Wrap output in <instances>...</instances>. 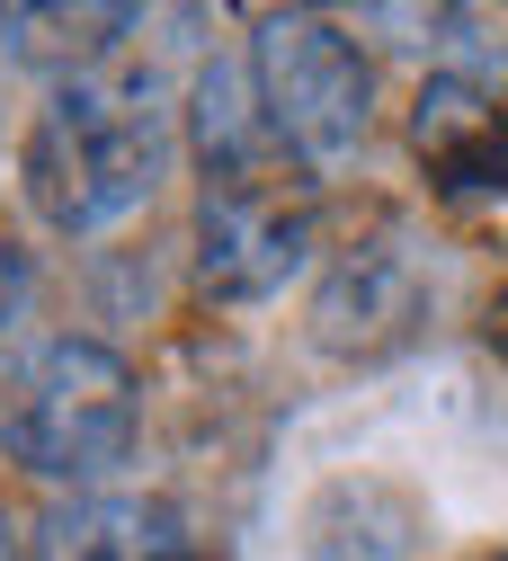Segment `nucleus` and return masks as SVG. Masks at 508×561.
<instances>
[{"label":"nucleus","mask_w":508,"mask_h":561,"mask_svg":"<svg viewBox=\"0 0 508 561\" xmlns=\"http://www.w3.org/2000/svg\"><path fill=\"white\" fill-rule=\"evenodd\" d=\"M179 116L196 152V286L214 304H268L313 259L321 187L259 116L250 62H205Z\"/></svg>","instance_id":"obj_1"},{"label":"nucleus","mask_w":508,"mask_h":561,"mask_svg":"<svg viewBox=\"0 0 508 561\" xmlns=\"http://www.w3.org/2000/svg\"><path fill=\"white\" fill-rule=\"evenodd\" d=\"M170 170V99L153 81V62H108V72L54 81V99L36 107L27 144H19V187L27 215L63 241L116 232L153 205Z\"/></svg>","instance_id":"obj_2"},{"label":"nucleus","mask_w":508,"mask_h":561,"mask_svg":"<svg viewBox=\"0 0 508 561\" xmlns=\"http://www.w3.org/2000/svg\"><path fill=\"white\" fill-rule=\"evenodd\" d=\"M134 428H143V392L108 339H45L0 392V455L27 481L81 490V500L134 455Z\"/></svg>","instance_id":"obj_3"},{"label":"nucleus","mask_w":508,"mask_h":561,"mask_svg":"<svg viewBox=\"0 0 508 561\" xmlns=\"http://www.w3.org/2000/svg\"><path fill=\"white\" fill-rule=\"evenodd\" d=\"M250 90L259 116L276 125V144L295 152L304 170H339L348 152H366L375 125V62L339 19L313 10H276L250 36Z\"/></svg>","instance_id":"obj_4"},{"label":"nucleus","mask_w":508,"mask_h":561,"mask_svg":"<svg viewBox=\"0 0 508 561\" xmlns=\"http://www.w3.org/2000/svg\"><path fill=\"white\" fill-rule=\"evenodd\" d=\"M419 312H428V286H419L410 250L402 241H357V250L330 259L321 295H313V339L339 366H375V357L419 339Z\"/></svg>","instance_id":"obj_5"},{"label":"nucleus","mask_w":508,"mask_h":561,"mask_svg":"<svg viewBox=\"0 0 508 561\" xmlns=\"http://www.w3.org/2000/svg\"><path fill=\"white\" fill-rule=\"evenodd\" d=\"M410 152H419L428 187H447V196H499L508 205V99H490L464 72L419 81V99H410Z\"/></svg>","instance_id":"obj_6"},{"label":"nucleus","mask_w":508,"mask_h":561,"mask_svg":"<svg viewBox=\"0 0 508 561\" xmlns=\"http://www.w3.org/2000/svg\"><path fill=\"white\" fill-rule=\"evenodd\" d=\"M27 561H196L170 500H71L27 535Z\"/></svg>","instance_id":"obj_7"},{"label":"nucleus","mask_w":508,"mask_h":561,"mask_svg":"<svg viewBox=\"0 0 508 561\" xmlns=\"http://www.w3.org/2000/svg\"><path fill=\"white\" fill-rule=\"evenodd\" d=\"M143 10H99V0H81V10H0V36H10L19 62H45V72L81 81V72H108V62H125Z\"/></svg>","instance_id":"obj_8"},{"label":"nucleus","mask_w":508,"mask_h":561,"mask_svg":"<svg viewBox=\"0 0 508 561\" xmlns=\"http://www.w3.org/2000/svg\"><path fill=\"white\" fill-rule=\"evenodd\" d=\"M27 295H36V259L19 241H0V339L27 321Z\"/></svg>","instance_id":"obj_9"},{"label":"nucleus","mask_w":508,"mask_h":561,"mask_svg":"<svg viewBox=\"0 0 508 561\" xmlns=\"http://www.w3.org/2000/svg\"><path fill=\"white\" fill-rule=\"evenodd\" d=\"M482 339H490L499 357H508V276H499V286H490V304H482Z\"/></svg>","instance_id":"obj_10"},{"label":"nucleus","mask_w":508,"mask_h":561,"mask_svg":"<svg viewBox=\"0 0 508 561\" xmlns=\"http://www.w3.org/2000/svg\"><path fill=\"white\" fill-rule=\"evenodd\" d=\"M0 561H27V552H19V543H10V535H0Z\"/></svg>","instance_id":"obj_11"},{"label":"nucleus","mask_w":508,"mask_h":561,"mask_svg":"<svg viewBox=\"0 0 508 561\" xmlns=\"http://www.w3.org/2000/svg\"><path fill=\"white\" fill-rule=\"evenodd\" d=\"M196 561H214V552H196Z\"/></svg>","instance_id":"obj_12"},{"label":"nucleus","mask_w":508,"mask_h":561,"mask_svg":"<svg viewBox=\"0 0 508 561\" xmlns=\"http://www.w3.org/2000/svg\"><path fill=\"white\" fill-rule=\"evenodd\" d=\"M490 561H508V552H490Z\"/></svg>","instance_id":"obj_13"}]
</instances>
